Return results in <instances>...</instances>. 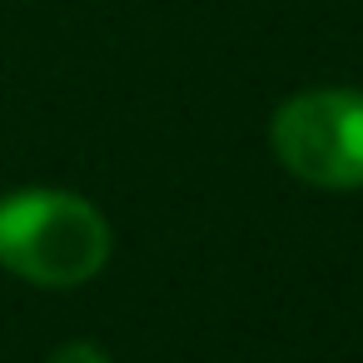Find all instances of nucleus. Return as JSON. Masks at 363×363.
Listing matches in <instances>:
<instances>
[{"mask_svg": "<svg viewBox=\"0 0 363 363\" xmlns=\"http://www.w3.org/2000/svg\"><path fill=\"white\" fill-rule=\"evenodd\" d=\"M110 259L105 214L70 189H16L0 199V269L40 289H80Z\"/></svg>", "mask_w": 363, "mask_h": 363, "instance_id": "f257e3e1", "label": "nucleus"}, {"mask_svg": "<svg viewBox=\"0 0 363 363\" xmlns=\"http://www.w3.org/2000/svg\"><path fill=\"white\" fill-rule=\"evenodd\" d=\"M269 145L313 189H363V90L323 85L289 95L269 120Z\"/></svg>", "mask_w": 363, "mask_h": 363, "instance_id": "f03ea898", "label": "nucleus"}, {"mask_svg": "<svg viewBox=\"0 0 363 363\" xmlns=\"http://www.w3.org/2000/svg\"><path fill=\"white\" fill-rule=\"evenodd\" d=\"M45 363H110V358H105L95 343H60Z\"/></svg>", "mask_w": 363, "mask_h": 363, "instance_id": "7ed1b4c3", "label": "nucleus"}]
</instances>
